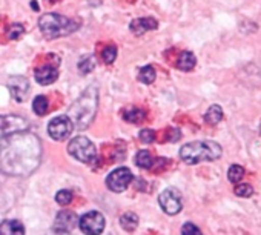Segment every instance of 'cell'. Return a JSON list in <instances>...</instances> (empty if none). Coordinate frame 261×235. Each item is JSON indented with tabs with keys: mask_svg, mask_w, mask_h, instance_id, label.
<instances>
[{
	"mask_svg": "<svg viewBox=\"0 0 261 235\" xmlns=\"http://www.w3.org/2000/svg\"><path fill=\"white\" fill-rule=\"evenodd\" d=\"M40 140L31 133H17L0 140V171L8 175L33 174L40 165Z\"/></svg>",
	"mask_w": 261,
	"mask_h": 235,
	"instance_id": "cell-1",
	"label": "cell"
},
{
	"mask_svg": "<svg viewBox=\"0 0 261 235\" xmlns=\"http://www.w3.org/2000/svg\"><path fill=\"white\" fill-rule=\"evenodd\" d=\"M98 108V89L95 85L88 86L68 111V119L77 129H86L95 119Z\"/></svg>",
	"mask_w": 261,
	"mask_h": 235,
	"instance_id": "cell-2",
	"label": "cell"
},
{
	"mask_svg": "<svg viewBox=\"0 0 261 235\" xmlns=\"http://www.w3.org/2000/svg\"><path fill=\"white\" fill-rule=\"evenodd\" d=\"M39 28L46 39L54 40V39L66 37L75 33L80 28V22L69 19L66 16H62V14L48 13L39 19Z\"/></svg>",
	"mask_w": 261,
	"mask_h": 235,
	"instance_id": "cell-3",
	"label": "cell"
},
{
	"mask_svg": "<svg viewBox=\"0 0 261 235\" xmlns=\"http://www.w3.org/2000/svg\"><path fill=\"white\" fill-rule=\"evenodd\" d=\"M180 157L188 165L214 162L221 157V146L215 142H192L180 149Z\"/></svg>",
	"mask_w": 261,
	"mask_h": 235,
	"instance_id": "cell-4",
	"label": "cell"
},
{
	"mask_svg": "<svg viewBox=\"0 0 261 235\" xmlns=\"http://www.w3.org/2000/svg\"><path fill=\"white\" fill-rule=\"evenodd\" d=\"M68 152L72 157H75L79 162H83V163H94L97 160V149H95V146L92 145L91 140H88L83 136L75 137V139H72L69 142Z\"/></svg>",
	"mask_w": 261,
	"mask_h": 235,
	"instance_id": "cell-5",
	"label": "cell"
},
{
	"mask_svg": "<svg viewBox=\"0 0 261 235\" xmlns=\"http://www.w3.org/2000/svg\"><path fill=\"white\" fill-rule=\"evenodd\" d=\"M159 203L162 206V209L168 214V215H175L181 211L183 203H181V194L178 192V189L175 188H168L165 189L160 197H159Z\"/></svg>",
	"mask_w": 261,
	"mask_h": 235,
	"instance_id": "cell-6",
	"label": "cell"
},
{
	"mask_svg": "<svg viewBox=\"0 0 261 235\" xmlns=\"http://www.w3.org/2000/svg\"><path fill=\"white\" fill-rule=\"evenodd\" d=\"M105 224H106L105 217L97 211H91V212L85 214L79 221L80 229L86 235H100L105 230Z\"/></svg>",
	"mask_w": 261,
	"mask_h": 235,
	"instance_id": "cell-7",
	"label": "cell"
},
{
	"mask_svg": "<svg viewBox=\"0 0 261 235\" xmlns=\"http://www.w3.org/2000/svg\"><path fill=\"white\" fill-rule=\"evenodd\" d=\"M133 178H134V175L129 168H118L108 175L106 186L112 192H123L129 186V183L133 181Z\"/></svg>",
	"mask_w": 261,
	"mask_h": 235,
	"instance_id": "cell-8",
	"label": "cell"
},
{
	"mask_svg": "<svg viewBox=\"0 0 261 235\" xmlns=\"http://www.w3.org/2000/svg\"><path fill=\"white\" fill-rule=\"evenodd\" d=\"M72 129H74V126L66 115L56 117V119H53L48 125V134L51 136V139H54L57 142L66 140L71 136Z\"/></svg>",
	"mask_w": 261,
	"mask_h": 235,
	"instance_id": "cell-9",
	"label": "cell"
},
{
	"mask_svg": "<svg viewBox=\"0 0 261 235\" xmlns=\"http://www.w3.org/2000/svg\"><path fill=\"white\" fill-rule=\"evenodd\" d=\"M28 122L20 115H0V131L4 136H11L17 133H25L28 129Z\"/></svg>",
	"mask_w": 261,
	"mask_h": 235,
	"instance_id": "cell-10",
	"label": "cell"
},
{
	"mask_svg": "<svg viewBox=\"0 0 261 235\" xmlns=\"http://www.w3.org/2000/svg\"><path fill=\"white\" fill-rule=\"evenodd\" d=\"M8 89H10V92H11V95H13L14 100L25 101L27 94L30 91V82L23 75H14L8 82Z\"/></svg>",
	"mask_w": 261,
	"mask_h": 235,
	"instance_id": "cell-11",
	"label": "cell"
},
{
	"mask_svg": "<svg viewBox=\"0 0 261 235\" xmlns=\"http://www.w3.org/2000/svg\"><path fill=\"white\" fill-rule=\"evenodd\" d=\"M77 226V217L71 211H62L57 214V218L54 221V230L59 233H68Z\"/></svg>",
	"mask_w": 261,
	"mask_h": 235,
	"instance_id": "cell-12",
	"label": "cell"
},
{
	"mask_svg": "<svg viewBox=\"0 0 261 235\" xmlns=\"http://www.w3.org/2000/svg\"><path fill=\"white\" fill-rule=\"evenodd\" d=\"M159 28V22L154 17H140V19H134L129 25V30L133 31L136 36H143L148 31H154Z\"/></svg>",
	"mask_w": 261,
	"mask_h": 235,
	"instance_id": "cell-13",
	"label": "cell"
},
{
	"mask_svg": "<svg viewBox=\"0 0 261 235\" xmlns=\"http://www.w3.org/2000/svg\"><path fill=\"white\" fill-rule=\"evenodd\" d=\"M34 77H36V80H37L40 85L46 86V85L54 83V82L59 79V71H57V68L53 66V65H43V66H40V68L36 69Z\"/></svg>",
	"mask_w": 261,
	"mask_h": 235,
	"instance_id": "cell-14",
	"label": "cell"
},
{
	"mask_svg": "<svg viewBox=\"0 0 261 235\" xmlns=\"http://www.w3.org/2000/svg\"><path fill=\"white\" fill-rule=\"evenodd\" d=\"M146 111L143 108H137V106H129L123 111V119L129 123L134 125H140L146 120Z\"/></svg>",
	"mask_w": 261,
	"mask_h": 235,
	"instance_id": "cell-15",
	"label": "cell"
},
{
	"mask_svg": "<svg viewBox=\"0 0 261 235\" xmlns=\"http://www.w3.org/2000/svg\"><path fill=\"white\" fill-rule=\"evenodd\" d=\"M0 235H25V227L17 220H5L0 223Z\"/></svg>",
	"mask_w": 261,
	"mask_h": 235,
	"instance_id": "cell-16",
	"label": "cell"
},
{
	"mask_svg": "<svg viewBox=\"0 0 261 235\" xmlns=\"http://www.w3.org/2000/svg\"><path fill=\"white\" fill-rule=\"evenodd\" d=\"M195 65H197V59H195V56L192 54V53H189V51H185V53H181L180 54V57H178V60H177V68L178 69H181V71H192L194 68H195Z\"/></svg>",
	"mask_w": 261,
	"mask_h": 235,
	"instance_id": "cell-17",
	"label": "cell"
},
{
	"mask_svg": "<svg viewBox=\"0 0 261 235\" xmlns=\"http://www.w3.org/2000/svg\"><path fill=\"white\" fill-rule=\"evenodd\" d=\"M221 119H223V109L220 105H212L204 114V120L207 125H217L221 122Z\"/></svg>",
	"mask_w": 261,
	"mask_h": 235,
	"instance_id": "cell-18",
	"label": "cell"
},
{
	"mask_svg": "<svg viewBox=\"0 0 261 235\" xmlns=\"http://www.w3.org/2000/svg\"><path fill=\"white\" fill-rule=\"evenodd\" d=\"M136 165L142 169H151L154 166V157L149 151L142 149L136 155Z\"/></svg>",
	"mask_w": 261,
	"mask_h": 235,
	"instance_id": "cell-19",
	"label": "cell"
},
{
	"mask_svg": "<svg viewBox=\"0 0 261 235\" xmlns=\"http://www.w3.org/2000/svg\"><path fill=\"white\" fill-rule=\"evenodd\" d=\"M120 224H121V227H123L124 230L133 232V230L139 226V217H137L136 214H133V212H126V214L121 215Z\"/></svg>",
	"mask_w": 261,
	"mask_h": 235,
	"instance_id": "cell-20",
	"label": "cell"
},
{
	"mask_svg": "<svg viewBox=\"0 0 261 235\" xmlns=\"http://www.w3.org/2000/svg\"><path fill=\"white\" fill-rule=\"evenodd\" d=\"M155 77H157V72H155V68H154L152 65L143 66V68L140 69V72H139V80H140L142 83H145V85L154 83Z\"/></svg>",
	"mask_w": 261,
	"mask_h": 235,
	"instance_id": "cell-21",
	"label": "cell"
},
{
	"mask_svg": "<svg viewBox=\"0 0 261 235\" xmlns=\"http://www.w3.org/2000/svg\"><path fill=\"white\" fill-rule=\"evenodd\" d=\"M77 66H79L80 74H83V75L92 72L94 68H95V59H94V56H83V57L79 60V65H77Z\"/></svg>",
	"mask_w": 261,
	"mask_h": 235,
	"instance_id": "cell-22",
	"label": "cell"
},
{
	"mask_svg": "<svg viewBox=\"0 0 261 235\" xmlns=\"http://www.w3.org/2000/svg\"><path fill=\"white\" fill-rule=\"evenodd\" d=\"M33 109L37 115H45L49 111V101L45 95H37L33 101Z\"/></svg>",
	"mask_w": 261,
	"mask_h": 235,
	"instance_id": "cell-23",
	"label": "cell"
},
{
	"mask_svg": "<svg viewBox=\"0 0 261 235\" xmlns=\"http://www.w3.org/2000/svg\"><path fill=\"white\" fill-rule=\"evenodd\" d=\"M101 59H103V62H105L106 65L114 63L115 59H117V46H115V45H108V46H105L103 51H101Z\"/></svg>",
	"mask_w": 261,
	"mask_h": 235,
	"instance_id": "cell-24",
	"label": "cell"
},
{
	"mask_svg": "<svg viewBox=\"0 0 261 235\" xmlns=\"http://www.w3.org/2000/svg\"><path fill=\"white\" fill-rule=\"evenodd\" d=\"M7 34H8V39L10 40H17V39L22 37V34H25V25L20 23V22H14L10 27V30H8Z\"/></svg>",
	"mask_w": 261,
	"mask_h": 235,
	"instance_id": "cell-25",
	"label": "cell"
},
{
	"mask_svg": "<svg viewBox=\"0 0 261 235\" xmlns=\"http://www.w3.org/2000/svg\"><path fill=\"white\" fill-rule=\"evenodd\" d=\"M243 177H244V169H243V166H240V165H232V166L229 168V172H227L229 181L238 183V181H241Z\"/></svg>",
	"mask_w": 261,
	"mask_h": 235,
	"instance_id": "cell-26",
	"label": "cell"
},
{
	"mask_svg": "<svg viewBox=\"0 0 261 235\" xmlns=\"http://www.w3.org/2000/svg\"><path fill=\"white\" fill-rule=\"evenodd\" d=\"M72 198H74V194H72L71 191H68V189L59 191L57 195H56V201H57L59 204H62V206L69 204V203L72 201Z\"/></svg>",
	"mask_w": 261,
	"mask_h": 235,
	"instance_id": "cell-27",
	"label": "cell"
},
{
	"mask_svg": "<svg viewBox=\"0 0 261 235\" xmlns=\"http://www.w3.org/2000/svg\"><path fill=\"white\" fill-rule=\"evenodd\" d=\"M235 194H237L238 197H250V195L253 194V188H252L250 185L241 183V185H238V186L235 188Z\"/></svg>",
	"mask_w": 261,
	"mask_h": 235,
	"instance_id": "cell-28",
	"label": "cell"
},
{
	"mask_svg": "<svg viewBox=\"0 0 261 235\" xmlns=\"http://www.w3.org/2000/svg\"><path fill=\"white\" fill-rule=\"evenodd\" d=\"M181 235H203V233H201V230H200L195 224L186 223V224L183 226V229H181Z\"/></svg>",
	"mask_w": 261,
	"mask_h": 235,
	"instance_id": "cell-29",
	"label": "cell"
},
{
	"mask_svg": "<svg viewBox=\"0 0 261 235\" xmlns=\"http://www.w3.org/2000/svg\"><path fill=\"white\" fill-rule=\"evenodd\" d=\"M139 137H140V140H142L143 143H152V142L155 140V133H154L152 129H143V131L139 134Z\"/></svg>",
	"mask_w": 261,
	"mask_h": 235,
	"instance_id": "cell-30",
	"label": "cell"
},
{
	"mask_svg": "<svg viewBox=\"0 0 261 235\" xmlns=\"http://www.w3.org/2000/svg\"><path fill=\"white\" fill-rule=\"evenodd\" d=\"M181 139V133L178 131V129H171L169 133H168V140L169 142H177V140H180Z\"/></svg>",
	"mask_w": 261,
	"mask_h": 235,
	"instance_id": "cell-31",
	"label": "cell"
},
{
	"mask_svg": "<svg viewBox=\"0 0 261 235\" xmlns=\"http://www.w3.org/2000/svg\"><path fill=\"white\" fill-rule=\"evenodd\" d=\"M86 2L91 5V7H98L101 4V0H86Z\"/></svg>",
	"mask_w": 261,
	"mask_h": 235,
	"instance_id": "cell-32",
	"label": "cell"
},
{
	"mask_svg": "<svg viewBox=\"0 0 261 235\" xmlns=\"http://www.w3.org/2000/svg\"><path fill=\"white\" fill-rule=\"evenodd\" d=\"M31 7H33V10H34V11H39V5H37L36 0H33V2H31Z\"/></svg>",
	"mask_w": 261,
	"mask_h": 235,
	"instance_id": "cell-33",
	"label": "cell"
},
{
	"mask_svg": "<svg viewBox=\"0 0 261 235\" xmlns=\"http://www.w3.org/2000/svg\"><path fill=\"white\" fill-rule=\"evenodd\" d=\"M259 133H261V123H259Z\"/></svg>",
	"mask_w": 261,
	"mask_h": 235,
	"instance_id": "cell-34",
	"label": "cell"
}]
</instances>
